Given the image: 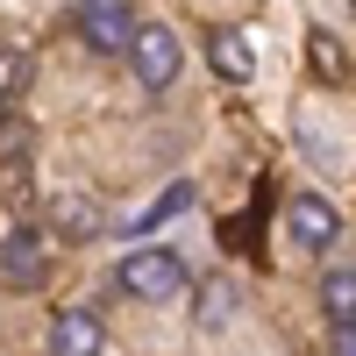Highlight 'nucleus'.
<instances>
[{"mask_svg":"<svg viewBox=\"0 0 356 356\" xmlns=\"http://www.w3.org/2000/svg\"><path fill=\"white\" fill-rule=\"evenodd\" d=\"M114 285H122L129 300H143V307H164V300H178V292L193 285V271H186L178 250L150 243V250H129L122 264H114Z\"/></svg>","mask_w":356,"mask_h":356,"instance_id":"nucleus-1","label":"nucleus"},{"mask_svg":"<svg viewBox=\"0 0 356 356\" xmlns=\"http://www.w3.org/2000/svg\"><path fill=\"white\" fill-rule=\"evenodd\" d=\"M129 72H136L143 93H171V79L186 72V43H178V29L143 22V29H136V43H129Z\"/></svg>","mask_w":356,"mask_h":356,"instance_id":"nucleus-2","label":"nucleus"},{"mask_svg":"<svg viewBox=\"0 0 356 356\" xmlns=\"http://www.w3.org/2000/svg\"><path fill=\"white\" fill-rule=\"evenodd\" d=\"M0 285L8 292H43L50 285V235L36 221H15L0 235Z\"/></svg>","mask_w":356,"mask_h":356,"instance_id":"nucleus-3","label":"nucleus"},{"mask_svg":"<svg viewBox=\"0 0 356 356\" xmlns=\"http://www.w3.org/2000/svg\"><path fill=\"white\" fill-rule=\"evenodd\" d=\"M136 8L129 0H79V15H72V36L93 50V57H122L129 43H136Z\"/></svg>","mask_w":356,"mask_h":356,"instance_id":"nucleus-4","label":"nucleus"},{"mask_svg":"<svg viewBox=\"0 0 356 356\" xmlns=\"http://www.w3.org/2000/svg\"><path fill=\"white\" fill-rule=\"evenodd\" d=\"M285 235H292V243H300V250H335V235H342V214H335V200L328 193H292L285 200Z\"/></svg>","mask_w":356,"mask_h":356,"instance_id":"nucleus-5","label":"nucleus"},{"mask_svg":"<svg viewBox=\"0 0 356 356\" xmlns=\"http://www.w3.org/2000/svg\"><path fill=\"white\" fill-rule=\"evenodd\" d=\"M43 356H107V328H100V314L65 307V314L50 321V335H43Z\"/></svg>","mask_w":356,"mask_h":356,"instance_id":"nucleus-6","label":"nucleus"},{"mask_svg":"<svg viewBox=\"0 0 356 356\" xmlns=\"http://www.w3.org/2000/svg\"><path fill=\"white\" fill-rule=\"evenodd\" d=\"M207 57H214V72H221L228 86H250V79H257V50H250L243 29H214V36H207Z\"/></svg>","mask_w":356,"mask_h":356,"instance_id":"nucleus-7","label":"nucleus"},{"mask_svg":"<svg viewBox=\"0 0 356 356\" xmlns=\"http://www.w3.org/2000/svg\"><path fill=\"white\" fill-rule=\"evenodd\" d=\"M200 193H193V178H171V186L150 200V207H136V214L122 221V235H150V228H164V221H178V214H186V207H193Z\"/></svg>","mask_w":356,"mask_h":356,"instance_id":"nucleus-8","label":"nucleus"},{"mask_svg":"<svg viewBox=\"0 0 356 356\" xmlns=\"http://www.w3.org/2000/svg\"><path fill=\"white\" fill-rule=\"evenodd\" d=\"M321 314L356 321V264H328V271H321Z\"/></svg>","mask_w":356,"mask_h":356,"instance_id":"nucleus-9","label":"nucleus"},{"mask_svg":"<svg viewBox=\"0 0 356 356\" xmlns=\"http://www.w3.org/2000/svg\"><path fill=\"white\" fill-rule=\"evenodd\" d=\"M193 321H200L207 335H221L228 321H235V285H228V278H207V285H200V314H193Z\"/></svg>","mask_w":356,"mask_h":356,"instance_id":"nucleus-10","label":"nucleus"},{"mask_svg":"<svg viewBox=\"0 0 356 356\" xmlns=\"http://www.w3.org/2000/svg\"><path fill=\"white\" fill-rule=\"evenodd\" d=\"M29 79H36V65H29V50L0 43V93H8V100H22V93H29Z\"/></svg>","mask_w":356,"mask_h":356,"instance_id":"nucleus-11","label":"nucleus"},{"mask_svg":"<svg viewBox=\"0 0 356 356\" xmlns=\"http://www.w3.org/2000/svg\"><path fill=\"white\" fill-rule=\"evenodd\" d=\"M57 228H65V235H72V243H86V235H93L100 221H93V214H86V200H57Z\"/></svg>","mask_w":356,"mask_h":356,"instance_id":"nucleus-12","label":"nucleus"},{"mask_svg":"<svg viewBox=\"0 0 356 356\" xmlns=\"http://www.w3.org/2000/svg\"><path fill=\"white\" fill-rule=\"evenodd\" d=\"M328 356H356V321H328Z\"/></svg>","mask_w":356,"mask_h":356,"instance_id":"nucleus-13","label":"nucleus"},{"mask_svg":"<svg viewBox=\"0 0 356 356\" xmlns=\"http://www.w3.org/2000/svg\"><path fill=\"white\" fill-rule=\"evenodd\" d=\"M8 122H15V100H8V93H0V129H8Z\"/></svg>","mask_w":356,"mask_h":356,"instance_id":"nucleus-14","label":"nucleus"}]
</instances>
